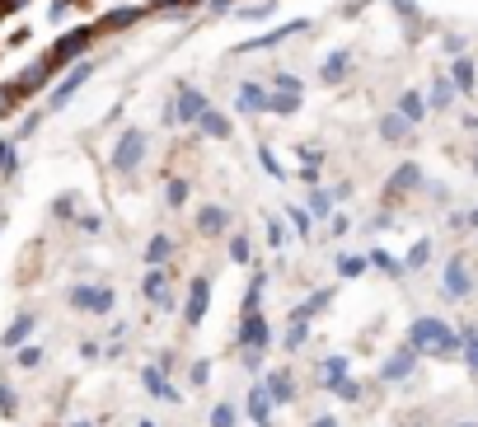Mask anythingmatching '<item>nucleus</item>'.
I'll use <instances>...</instances> for the list:
<instances>
[{"mask_svg": "<svg viewBox=\"0 0 478 427\" xmlns=\"http://www.w3.org/2000/svg\"><path fill=\"white\" fill-rule=\"evenodd\" d=\"M427 254H432L427 245H413V254H408V263H413V268H417V263H427Z\"/></svg>", "mask_w": 478, "mask_h": 427, "instance_id": "obj_26", "label": "nucleus"}, {"mask_svg": "<svg viewBox=\"0 0 478 427\" xmlns=\"http://www.w3.org/2000/svg\"><path fill=\"white\" fill-rule=\"evenodd\" d=\"M319 427H333V422H319Z\"/></svg>", "mask_w": 478, "mask_h": 427, "instance_id": "obj_33", "label": "nucleus"}, {"mask_svg": "<svg viewBox=\"0 0 478 427\" xmlns=\"http://www.w3.org/2000/svg\"><path fill=\"white\" fill-rule=\"evenodd\" d=\"M272 10H277V5H253V10H239V19H244V24H253V19H268Z\"/></svg>", "mask_w": 478, "mask_h": 427, "instance_id": "obj_20", "label": "nucleus"}, {"mask_svg": "<svg viewBox=\"0 0 478 427\" xmlns=\"http://www.w3.org/2000/svg\"><path fill=\"white\" fill-rule=\"evenodd\" d=\"M469 221H473V226H478V207H473V217H469Z\"/></svg>", "mask_w": 478, "mask_h": 427, "instance_id": "obj_31", "label": "nucleus"}, {"mask_svg": "<svg viewBox=\"0 0 478 427\" xmlns=\"http://www.w3.org/2000/svg\"><path fill=\"white\" fill-rule=\"evenodd\" d=\"M90 71H94L90 62L71 66V71H66V80H62V85H56V90H52V109H66V103L80 94V85H84V80H90Z\"/></svg>", "mask_w": 478, "mask_h": 427, "instance_id": "obj_6", "label": "nucleus"}, {"mask_svg": "<svg viewBox=\"0 0 478 427\" xmlns=\"http://www.w3.org/2000/svg\"><path fill=\"white\" fill-rule=\"evenodd\" d=\"M441 47L450 52V57H464V38H460V34H450V38H445Z\"/></svg>", "mask_w": 478, "mask_h": 427, "instance_id": "obj_22", "label": "nucleus"}, {"mask_svg": "<svg viewBox=\"0 0 478 427\" xmlns=\"http://www.w3.org/2000/svg\"><path fill=\"white\" fill-rule=\"evenodd\" d=\"M399 113H404V118L417 127L422 118H427V94H417V90H404V94H399Z\"/></svg>", "mask_w": 478, "mask_h": 427, "instance_id": "obj_13", "label": "nucleus"}, {"mask_svg": "<svg viewBox=\"0 0 478 427\" xmlns=\"http://www.w3.org/2000/svg\"><path fill=\"white\" fill-rule=\"evenodd\" d=\"M230 5L235 0H207V10H216V15H230Z\"/></svg>", "mask_w": 478, "mask_h": 427, "instance_id": "obj_28", "label": "nucleus"}, {"mask_svg": "<svg viewBox=\"0 0 478 427\" xmlns=\"http://www.w3.org/2000/svg\"><path fill=\"white\" fill-rule=\"evenodd\" d=\"M141 155H146V131L132 127V131H122L118 150H112V170H118V174H132V170L141 165Z\"/></svg>", "mask_w": 478, "mask_h": 427, "instance_id": "obj_4", "label": "nucleus"}, {"mask_svg": "<svg viewBox=\"0 0 478 427\" xmlns=\"http://www.w3.org/2000/svg\"><path fill=\"white\" fill-rule=\"evenodd\" d=\"M141 15H146V5H118V10H108L94 29L99 34H122V29H132V24H141Z\"/></svg>", "mask_w": 478, "mask_h": 427, "instance_id": "obj_7", "label": "nucleus"}, {"mask_svg": "<svg viewBox=\"0 0 478 427\" xmlns=\"http://www.w3.org/2000/svg\"><path fill=\"white\" fill-rule=\"evenodd\" d=\"M473 174H478V150H473Z\"/></svg>", "mask_w": 478, "mask_h": 427, "instance_id": "obj_32", "label": "nucleus"}, {"mask_svg": "<svg viewBox=\"0 0 478 427\" xmlns=\"http://www.w3.org/2000/svg\"><path fill=\"white\" fill-rule=\"evenodd\" d=\"M202 310H207V282H197V286H192V306H188V319H202Z\"/></svg>", "mask_w": 478, "mask_h": 427, "instance_id": "obj_18", "label": "nucleus"}, {"mask_svg": "<svg viewBox=\"0 0 478 427\" xmlns=\"http://www.w3.org/2000/svg\"><path fill=\"white\" fill-rule=\"evenodd\" d=\"M300 80L291 75V71H281V75H272V90H268V113H277V118H291L296 109H300Z\"/></svg>", "mask_w": 478, "mask_h": 427, "instance_id": "obj_2", "label": "nucleus"}, {"mask_svg": "<svg viewBox=\"0 0 478 427\" xmlns=\"http://www.w3.org/2000/svg\"><path fill=\"white\" fill-rule=\"evenodd\" d=\"M408 131H413V122H408L399 109L380 118V137H385V141H394V146H399V141H408Z\"/></svg>", "mask_w": 478, "mask_h": 427, "instance_id": "obj_12", "label": "nucleus"}, {"mask_svg": "<svg viewBox=\"0 0 478 427\" xmlns=\"http://www.w3.org/2000/svg\"><path fill=\"white\" fill-rule=\"evenodd\" d=\"M300 34H309V24H305V19H291V24H277V29H272V34H263V38H253V43H239L235 52H268V47L287 43V38H300Z\"/></svg>", "mask_w": 478, "mask_h": 427, "instance_id": "obj_5", "label": "nucleus"}, {"mask_svg": "<svg viewBox=\"0 0 478 427\" xmlns=\"http://www.w3.org/2000/svg\"><path fill=\"white\" fill-rule=\"evenodd\" d=\"M28 0H0V15H15V10H24Z\"/></svg>", "mask_w": 478, "mask_h": 427, "instance_id": "obj_29", "label": "nucleus"}, {"mask_svg": "<svg viewBox=\"0 0 478 427\" xmlns=\"http://www.w3.org/2000/svg\"><path fill=\"white\" fill-rule=\"evenodd\" d=\"M235 103H239V113H268V85H259V80H244L239 94H235Z\"/></svg>", "mask_w": 478, "mask_h": 427, "instance_id": "obj_9", "label": "nucleus"}, {"mask_svg": "<svg viewBox=\"0 0 478 427\" xmlns=\"http://www.w3.org/2000/svg\"><path fill=\"white\" fill-rule=\"evenodd\" d=\"M417 179H422V174H417V165H404L399 174L389 179V193H408V189H417Z\"/></svg>", "mask_w": 478, "mask_h": 427, "instance_id": "obj_15", "label": "nucleus"}, {"mask_svg": "<svg viewBox=\"0 0 478 427\" xmlns=\"http://www.w3.org/2000/svg\"><path fill=\"white\" fill-rule=\"evenodd\" d=\"M164 254H169V239L160 235V239H155V245H151V258H164Z\"/></svg>", "mask_w": 478, "mask_h": 427, "instance_id": "obj_30", "label": "nucleus"}, {"mask_svg": "<svg viewBox=\"0 0 478 427\" xmlns=\"http://www.w3.org/2000/svg\"><path fill=\"white\" fill-rule=\"evenodd\" d=\"M249 413L259 418V422H268V394H253V399H249Z\"/></svg>", "mask_w": 478, "mask_h": 427, "instance_id": "obj_19", "label": "nucleus"}, {"mask_svg": "<svg viewBox=\"0 0 478 427\" xmlns=\"http://www.w3.org/2000/svg\"><path fill=\"white\" fill-rule=\"evenodd\" d=\"M197 127H202L207 137H216V141H225V137H230V118H225V113H216V109H207L202 118H197Z\"/></svg>", "mask_w": 478, "mask_h": 427, "instance_id": "obj_14", "label": "nucleus"}, {"mask_svg": "<svg viewBox=\"0 0 478 427\" xmlns=\"http://www.w3.org/2000/svg\"><path fill=\"white\" fill-rule=\"evenodd\" d=\"M455 80H450V75H436L432 80V90H427V109H450V103H455Z\"/></svg>", "mask_w": 478, "mask_h": 427, "instance_id": "obj_11", "label": "nucleus"}, {"mask_svg": "<svg viewBox=\"0 0 478 427\" xmlns=\"http://www.w3.org/2000/svg\"><path fill=\"white\" fill-rule=\"evenodd\" d=\"M197 221H202V230H211V235H216V230H225V221H230V217H225L220 207H207V211H202V217H197Z\"/></svg>", "mask_w": 478, "mask_h": 427, "instance_id": "obj_16", "label": "nucleus"}, {"mask_svg": "<svg viewBox=\"0 0 478 427\" xmlns=\"http://www.w3.org/2000/svg\"><path fill=\"white\" fill-rule=\"evenodd\" d=\"M207 109H211V103H207V94H202V90L179 85V94L169 99V109H164V122H169V127H192L197 118L207 113Z\"/></svg>", "mask_w": 478, "mask_h": 427, "instance_id": "obj_1", "label": "nucleus"}, {"mask_svg": "<svg viewBox=\"0 0 478 427\" xmlns=\"http://www.w3.org/2000/svg\"><path fill=\"white\" fill-rule=\"evenodd\" d=\"M309 207H315V211H319V217H328V207H333V198H328V193H315V198H309Z\"/></svg>", "mask_w": 478, "mask_h": 427, "instance_id": "obj_24", "label": "nucleus"}, {"mask_svg": "<svg viewBox=\"0 0 478 427\" xmlns=\"http://www.w3.org/2000/svg\"><path fill=\"white\" fill-rule=\"evenodd\" d=\"M0 170H15V146L0 141Z\"/></svg>", "mask_w": 478, "mask_h": 427, "instance_id": "obj_23", "label": "nucleus"}, {"mask_svg": "<svg viewBox=\"0 0 478 427\" xmlns=\"http://www.w3.org/2000/svg\"><path fill=\"white\" fill-rule=\"evenodd\" d=\"M94 24H90V29H71V34H62V38H56V47L47 52V62L56 66V71H62L66 62H75V57H84V52H90V43H94Z\"/></svg>", "mask_w": 478, "mask_h": 427, "instance_id": "obj_3", "label": "nucleus"}, {"mask_svg": "<svg viewBox=\"0 0 478 427\" xmlns=\"http://www.w3.org/2000/svg\"><path fill=\"white\" fill-rule=\"evenodd\" d=\"M347 71H352V52H347V47L328 52V57L319 62V80H324V85H343Z\"/></svg>", "mask_w": 478, "mask_h": 427, "instance_id": "obj_8", "label": "nucleus"}, {"mask_svg": "<svg viewBox=\"0 0 478 427\" xmlns=\"http://www.w3.org/2000/svg\"><path fill=\"white\" fill-rule=\"evenodd\" d=\"M259 155H263V170H268V174H281V165H277V155H272V150H259Z\"/></svg>", "mask_w": 478, "mask_h": 427, "instance_id": "obj_27", "label": "nucleus"}, {"mask_svg": "<svg viewBox=\"0 0 478 427\" xmlns=\"http://www.w3.org/2000/svg\"><path fill=\"white\" fill-rule=\"evenodd\" d=\"M445 286H450V291H464V286H469V277H464L460 268H450V273H445Z\"/></svg>", "mask_w": 478, "mask_h": 427, "instance_id": "obj_21", "label": "nucleus"}, {"mask_svg": "<svg viewBox=\"0 0 478 427\" xmlns=\"http://www.w3.org/2000/svg\"><path fill=\"white\" fill-rule=\"evenodd\" d=\"M183 198H188V183H183V179H179V183H169V202H174V207H179Z\"/></svg>", "mask_w": 478, "mask_h": 427, "instance_id": "obj_25", "label": "nucleus"}, {"mask_svg": "<svg viewBox=\"0 0 478 427\" xmlns=\"http://www.w3.org/2000/svg\"><path fill=\"white\" fill-rule=\"evenodd\" d=\"M450 80H455L460 94H473V90H478V66H473V57H455V66H450Z\"/></svg>", "mask_w": 478, "mask_h": 427, "instance_id": "obj_10", "label": "nucleus"}, {"mask_svg": "<svg viewBox=\"0 0 478 427\" xmlns=\"http://www.w3.org/2000/svg\"><path fill=\"white\" fill-rule=\"evenodd\" d=\"M192 5H207V0H151V10H160V15H174V10H192Z\"/></svg>", "mask_w": 478, "mask_h": 427, "instance_id": "obj_17", "label": "nucleus"}]
</instances>
